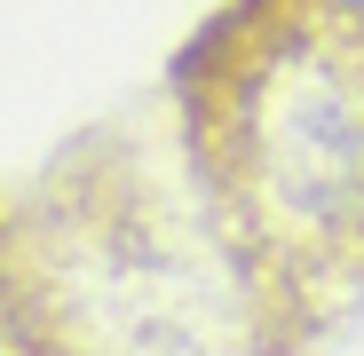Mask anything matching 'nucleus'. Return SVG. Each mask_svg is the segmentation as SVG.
I'll list each match as a JSON object with an SVG mask.
<instances>
[{"label": "nucleus", "instance_id": "obj_1", "mask_svg": "<svg viewBox=\"0 0 364 356\" xmlns=\"http://www.w3.org/2000/svg\"><path fill=\"white\" fill-rule=\"evenodd\" d=\"M198 183L269 285L364 269V0H230L182 55Z\"/></svg>", "mask_w": 364, "mask_h": 356}, {"label": "nucleus", "instance_id": "obj_2", "mask_svg": "<svg viewBox=\"0 0 364 356\" xmlns=\"http://www.w3.org/2000/svg\"><path fill=\"white\" fill-rule=\"evenodd\" d=\"M0 356H48V333L16 309V293L0 285Z\"/></svg>", "mask_w": 364, "mask_h": 356}]
</instances>
